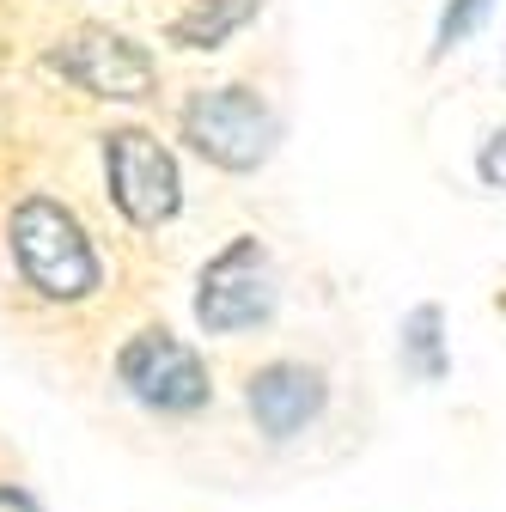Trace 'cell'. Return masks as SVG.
<instances>
[{
    "label": "cell",
    "mask_w": 506,
    "mask_h": 512,
    "mask_svg": "<svg viewBox=\"0 0 506 512\" xmlns=\"http://www.w3.org/2000/svg\"><path fill=\"white\" fill-rule=\"evenodd\" d=\"M49 68L61 80H74L80 92L116 98V104H135V98L153 92V61H147V49L129 43V37H116V31H98V25L61 37L49 49Z\"/></svg>",
    "instance_id": "obj_6"
},
{
    "label": "cell",
    "mask_w": 506,
    "mask_h": 512,
    "mask_svg": "<svg viewBox=\"0 0 506 512\" xmlns=\"http://www.w3.org/2000/svg\"><path fill=\"white\" fill-rule=\"evenodd\" d=\"M403 348H409V360H415L421 378H439V372H446V354H439V311H433V305H421L409 324H403Z\"/></svg>",
    "instance_id": "obj_9"
},
{
    "label": "cell",
    "mask_w": 506,
    "mask_h": 512,
    "mask_svg": "<svg viewBox=\"0 0 506 512\" xmlns=\"http://www.w3.org/2000/svg\"><path fill=\"white\" fill-rule=\"evenodd\" d=\"M104 177H110V202L135 226H165L183 202L177 159L141 128H116L104 141Z\"/></svg>",
    "instance_id": "obj_4"
},
{
    "label": "cell",
    "mask_w": 506,
    "mask_h": 512,
    "mask_svg": "<svg viewBox=\"0 0 506 512\" xmlns=\"http://www.w3.org/2000/svg\"><path fill=\"white\" fill-rule=\"evenodd\" d=\"M250 13H257V0H196V7L171 25V37H177L183 49H220Z\"/></svg>",
    "instance_id": "obj_8"
},
{
    "label": "cell",
    "mask_w": 506,
    "mask_h": 512,
    "mask_svg": "<svg viewBox=\"0 0 506 512\" xmlns=\"http://www.w3.org/2000/svg\"><path fill=\"white\" fill-rule=\"evenodd\" d=\"M0 512H37V506H31L19 488H0Z\"/></svg>",
    "instance_id": "obj_12"
},
{
    "label": "cell",
    "mask_w": 506,
    "mask_h": 512,
    "mask_svg": "<svg viewBox=\"0 0 506 512\" xmlns=\"http://www.w3.org/2000/svg\"><path fill=\"white\" fill-rule=\"evenodd\" d=\"M244 403H250V415H257V427L269 439H293L311 415L324 409V372L293 366V360H275V366H263L257 378H250Z\"/></svg>",
    "instance_id": "obj_7"
},
{
    "label": "cell",
    "mask_w": 506,
    "mask_h": 512,
    "mask_svg": "<svg viewBox=\"0 0 506 512\" xmlns=\"http://www.w3.org/2000/svg\"><path fill=\"white\" fill-rule=\"evenodd\" d=\"M183 141L196 147L208 165H220V171H257L275 153V141H281V122H275V110L257 92L214 86V92L189 98V110H183Z\"/></svg>",
    "instance_id": "obj_2"
},
{
    "label": "cell",
    "mask_w": 506,
    "mask_h": 512,
    "mask_svg": "<svg viewBox=\"0 0 506 512\" xmlns=\"http://www.w3.org/2000/svg\"><path fill=\"white\" fill-rule=\"evenodd\" d=\"M13 256L43 299H86L98 287V256L80 220L49 196H31L13 208Z\"/></svg>",
    "instance_id": "obj_1"
},
{
    "label": "cell",
    "mask_w": 506,
    "mask_h": 512,
    "mask_svg": "<svg viewBox=\"0 0 506 512\" xmlns=\"http://www.w3.org/2000/svg\"><path fill=\"white\" fill-rule=\"evenodd\" d=\"M275 311V269L269 250L257 238H232L214 263L202 269V293H196V317L208 336H232L250 330Z\"/></svg>",
    "instance_id": "obj_3"
},
{
    "label": "cell",
    "mask_w": 506,
    "mask_h": 512,
    "mask_svg": "<svg viewBox=\"0 0 506 512\" xmlns=\"http://www.w3.org/2000/svg\"><path fill=\"white\" fill-rule=\"evenodd\" d=\"M476 171H482V183H500V189H506V128H500V135H488Z\"/></svg>",
    "instance_id": "obj_11"
},
{
    "label": "cell",
    "mask_w": 506,
    "mask_h": 512,
    "mask_svg": "<svg viewBox=\"0 0 506 512\" xmlns=\"http://www.w3.org/2000/svg\"><path fill=\"white\" fill-rule=\"evenodd\" d=\"M122 384L159 415H196L208 403V366L196 360V348L165 336V330H141L116 360Z\"/></svg>",
    "instance_id": "obj_5"
},
{
    "label": "cell",
    "mask_w": 506,
    "mask_h": 512,
    "mask_svg": "<svg viewBox=\"0 0 506 512\" xmlns=\"http://www.w3.org/2000/svg\"><path fill=\"white\" fill-rule=\"evenodd\" d=\"M488 7H494V0H452V7H446V19H439V43L433 49H452V43H464L482 19H488Z\"/></svg>",
    "instance_id": "obj_10"
}]
</instances>
